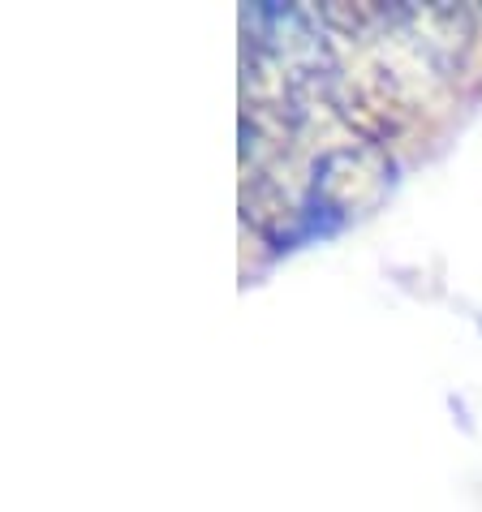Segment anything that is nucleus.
Wrapping results in <instances>:
<instances>
[{
  "mask_svg": "<svg viewBox=\"0 0 482 512\" xmlns=\"http://www.w3.org/2000/svg\"><path fill=\"white\" fill-rule=\"evenodd\" d=\"M328 22L306 5L241 9V87L246 108L302 125L315 108L336 104L340 78Z\"/></svg>",
  "mask_w": 482,
  "mask_h": 512,
  "instance_id": "1",
  "label": "nucleus"
},
{
  "mask_svg": "<svg viewBox=\"0 0 482 512\" xmlns=\"http://www.w3.org/2000/svg\"><path fill=\"white\" fill-rule=\"evenodd\" d=\"M388 181V155L375 142H358V147H336L319 155L310 168V186L302 194V233H315L319 220L340 224L358 207L375 203Z\"/></svg>",
  "mask_w": 482,
  "mask_h": 512,
  "instance_id": "2",
  "label": "nucleus"
}]
</instances>
